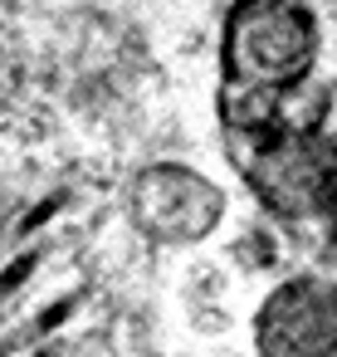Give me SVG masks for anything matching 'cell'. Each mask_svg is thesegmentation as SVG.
<instances>
[{
	"label": "cell",
	"instance_id": "1",
	"mask_svg": "<svg viewBox=\"0 0 337 357\" xmlns=\"http://www.w3.org/2000/svg\"><path fill=\"white\" fill-rule=\"evenodd\" d=\"M225 98L240 172L337 255V0H240Z\"/></svg>",
	"mask_w": 337,
	"mask_h": 357
},
{
	"label": "cell",
	"instance_id": "2",
	"mask_svg": "<svg viewBox=\"0 0 337 357\" xmlns=\"http://www.w3.org/2000/svg\"><path fill=\"white\" fill-rule=\"evenodd\" d=\"M127 211H132V225L142 235L166 240V245H191L220 225L225 196L186 167H152L132 181Z\"/></svg>",
	"mask_w": 337,
	"mask_h": 357
},
{
	"label": "cell",
	"instance_id": "3",
	"mask_svg": "<svg viewBox=\"0 0 337 357\" xmlns=\"http://www.w3.org/2000/svg\"><path fill=\"white\" fill-rule=\"evenodd\" d=\"M264 352H337V279H288L259 308Z\"/></svg>",
	"mask_w": 337,
	"mask_h": 357
}]
</instances>
